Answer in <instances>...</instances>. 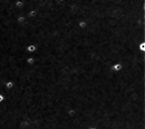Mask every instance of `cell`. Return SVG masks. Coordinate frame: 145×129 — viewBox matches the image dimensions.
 Returning a JSON list of instances; mask_svg holds the SVG:
<instances>
[{
  "label": "cell",
  "mask_w": 145,
  "mask_h": 129,
  "mask_svg": "<svg viewBox=\"0 0 145 129\" xmlns=\"http://www.w3.org/2000/svg\"><path fill=\"white\" fill-rule=\"evenodd\" d=\"M27 52L30 53V54H32V53H34V52L36 51V47H35V45H33V44H31V45H29L27 47Z\"/></svg>",
  "instance_id": "3"
},
{
  "label": "cell",
  "mask_w": 145,
  "mask_h": 129,
  "mask_svg": "<svg viewBox=\"0 0 145 129\" xmlns=\"http://www.w3.org/2000/svg\"><path fill=\"white\" fill-rule=\"evenodd\" d=\"M4 87L6 88V89H8V90H11V89L15 87V85H14V82H12V81H8V82L5 83L4 85Z\"/></svg>",
  "instance_id": "5"
},
{
  "label": "cell",
  "mask_w": 145,
  "mask_h": 129,
  "mask_svg": "<svg viewBox=\"0 0 145 129\" xmlns=\"http://www.w3.org/2000/svg\"><path fill=\"white\" fill-rule=\"evenodd\" d=\"M123 68H124V65H123L121 63H116V64L111 65V70L114 72H120V71H122Z\"/></svg>",
  "instance_id": "1"
},
{
  "label": "cell",
  "mask_w": 145,
  "mask_h": 129,
  "mask_svg": "<svg viewBox=\"0 0 145 129\" xmlns=\"http://www.w3.org/2000/svg\"><path fill=\"white\" fill-rule=\"evenodd\" d=\"M78 27H79V28H80V29H85V28L87 27V22H85V21H84V20L80 21V22H78Z\"/></svg>",
  "instance_id": "4"
},
{
  "label": "cell",
  "mask_w": 145,
  "mask_h": 129,
  "mask_svg": "<svg viewBox=\"0 0 145 129\" xmlns=\"http://www.w3.org/2000/svg\"><path fill=\"white\" fill-rule=\"evenodd\" d=\"M4 97L2 94H0V103H1V102L4 101Z\"/></svg>",
  "instance_id": "9"
},
{
  "label": "cell",
  "mask_w": 145,
  "mask_h": 129,
  "mask_svg": "<svg viewBox=\"0 0 145 129\" xmlns=\"http://www.w3.org/2000/svg\"><path fill=\"white\" fill-rule=\"evenodd\" d=\"M139 51L145 52V42H143L140 44V46H139Z\"/></svg>",
  "instance_id": "8"
},
{
  "label": "cell",
  "mask_w": 145,
  "mask_h": 129,
  "mask_svg": "<svg viewBox=\"0 0 145 129\" xmlns=\"http://www.w3.org/2000/svg\"><path fill=\"white\" fill-rule=\"evenodd\" d=\"M88 129H96V128H94V127H90V128H88Z\"/></svg>",
  "instance_id": "10"
},
{
  "label": "cell",
  "mask_w": 145,
  "mask_h": 129,
  "mask_svg": "<svg viewBox=\"0 0 145 129\" xmlns=\"http://www.w3.org/2000/svg\"><path fill=\"white\" fill-rule=\"evenodd\" d=\"M26 63L28 64H30V65H33V64L35 63V57L33 56V54H30L29 57L27 58V60H26Z\"/></svg>",
  "instance_id": "2"
},
{
  "label": "cell",
  "mask_w": 145,
  "mask_h": 129,
  "mask_svg": "<svg viewBox=\"0 0 145 129\" xmlns=\"http://www.w3.org/2000/svg\"><path fill=\"white\" fill-rule=\"evenodd\" d=\"M15 6L17 9H22V8L24 7V2L23 1H16Z\"/></svg>",
  "instance_id": "7"
},
{
  "label": "cell",
  "mask_w": 145,
  "mask_h": 129,
  "mask_svg": "<svg viewBox=\"0 0 145 129\" xmlns=\"http://www.w3.org/2000/svg\"><path fill=\"white\" fill-rule=\"evenodd\" d=\"M25 21H26V17H25L24 15H20L17 17V23L22 24V23H23Z\"/></svg>",
  "instance_id": "6"
}]
</instances>
